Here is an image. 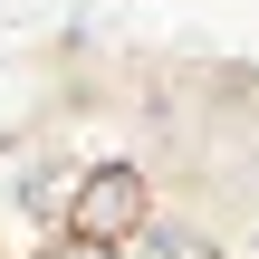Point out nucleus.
Here are the masks:
<instances>
[{
    "label": "nucleus",
    "mask_w": 259,
    "mask_h": 259,
    "mask_svg": "<svg viewBox=\"0 0 259 259\" xmlns=\"http://www.w3.org/2000/svg\"><path fill=\"white\" fill-rule=\"evenodd\" d=\"M77 231H96V240H125V231H144V183H135L125 163H106V173L77 192Z\"/></svg>",
    "instance_id": "nucleus-1"
},
{
    "label": "nucleus",
    "mask_w": 259,
    "mask_h": 259,
    "mask_svg": "<svg viewBox=\"0 0 259 259\" xmlns=\"http://www.w3.org/2000/svg\"><path fill=\"white\" fill-rule=\"evenodd\" d=\"M135 240H144V259H211L192 231H135Z\"/></svg>",
    "instance_id": "nucleus-2"
},
{
    "label": "nucleus",
    "mask_w": 259,
    "mask_h": 259,
    "mask_svg": "<svg viewBox=\"0 0 259 259\" xmlns=\"http://www.w3.org/2000/svg\"><path fill=\"white\" fill-rule=\"evenodd\" d=\"M58 259H115V240H96V231H77V240H67Z\"/></svg>",
    "instance_id": "nucleus-3"
}]
</instances>
